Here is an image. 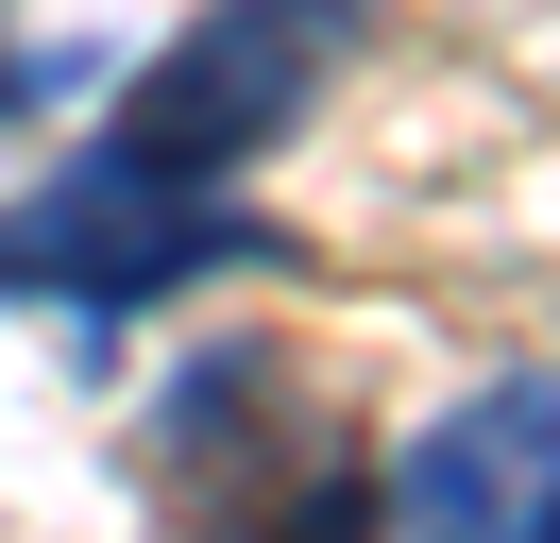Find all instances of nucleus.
Listing matches in <instances>:
<instances>
[{"instance_id":"f257e3e1","label":"nucleus","mask_w":560,"mask_h":543,"mask_svg":"<svg viewBox=\"0 0 560 543\" xmlns=\"http://www.w3.org/2000/svg\"><path fill=\"white\" fill-rule=\"evenodd\" d=\"M187 272H272V221H238V187H171V170L103 153V136L0 204V305H85V323H119V305L187 289Z\"/></svg>"},{"instance_id":"f03ea898","label":"nucleus","mask_w":560,"mask_h":543,"mask_svg":"<svg viewBox=\"0 0 560 543\" xmlns=\"http://www.w3.org/2000/svg\"><path fill=\"white\" fill-rule=\"evenodd\" d=\"M340 51H357V0H205V18L119 85L103 153L171 170V187H238L255 153L306 136V102L340 85Z\"/></svg>"},{"instance_id":"7ed1b4c3","label":"nucleus","mask_w":560,"mask_h":543,"mask_svg":"<svg viewBox=\"0 0 560 543\" xmlns=\"http://www.w3.org/2000/svg\"><path fill=\"white\" fill-rule=\"evenodd\" d=\"M390 509H408L424 543H560V373H492V391H458L442 425L408 441Z\"/></svg>"}]
</instances>
